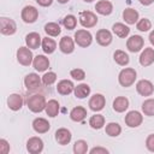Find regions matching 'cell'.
Returning <instances> with one entry per match:
<instances>
[{"mask_svg": "<svg viewBox=\"0 0 154 154\" xmlns=\"http://www.w3.org/2000/svg\"><path fill=\"white\" fill-rule=\"evenodd\" d=\"M90 153L91 154H99V153H101V154H107L108 153V149H106V148H102V147H95V148H93V149H90Z\"/></svg>", "mask_w": 154, "mask_h": 154, "instance_id": "cell-43", "label": "cell"}, {"mask_svg": "<svg viewBox=\"0 0 154 154\" xmlns=\"http://www.w3.org/2000/svg\"><path fill=\"white\" fill-rule=\"evenodd\" d=\"M45 31H46V34L49 35V36H58V35L61 32V29H60L59 24L52 22V23H47V24L45 25Z\"/></svg>", "mask_w": 154, "mask_h": 154, "instance_id": "cell-34", "label": "cell"}, {"mask_svg": "<svg viewBox=\"0 0 154 154\" xmlns=\"http://www.w3.org/2000/svg\"><path fill=\"white\" fill-rule=\"evenodd\" d=\"M83 1H85V2H91V1H94V0H83Z\"/></svg>", "mask_w": 154, "mask_h": 154, "instance_id": "cell-48", "label": "cell"}, {"mask_svg": "<svg viewBox=\"0 0 154 154\" xmlns=\"http://www.w3.org/2000/svg\"><path fill=\"white\" fill-rule=\"evenodd\" d=\"M140 2L142 5H144V6H149V5H152L154 2V0H140Z\"/></svg>", "mask_w": 154, "mask_h": 154, "instance_id": "cell-45", "label": "cell"}, {"mask_svg": "<svg viewBox=\"0 0 154 154\" xmlns=\"http://www.w3.org/2000/svg\"><path fill=\"white\" fill-rule=\"evenodd\" d=\"M138 17H140L138 12H137L136 10H134V8H125L124 12H123V18H124V20H125L128 24H130V25L137 23V22H138Z\"/></svg>", "mask_w": 154, "mask_h": 154, "instance_id": "cell-25", "label": "cell"}, {"mask_svg": "<svg viewBox=\"0 0 154 154\" xmlns=\"http://www.w3.org/2000/svg\"><path fill=\"white\" fill-rule=\"evenodd\" d=\"M146 147L149 152L154 153V134H150L147 138H146Z\"/></svg>", "mask_w": 154, "mask_h": 154, "instance_id": "cell-41", "label": "cell"}, {"mask_svg": "<svg viewBox=\"0 0 154 154\" xmlns=\"http://www.w3.org/2000/svg\"><path fill=\"white\" fill-rule=\"evenodd\" d=\"M26 149L31 154H38L43 150V141L37 136L30 137L26 142Z\"/></svg>", "mask_w": 154, "mask_h": 154, "instance_id": "cell-11", "label": "cell"}, {"mask_svg": "<svg viewBox=\"0 0 154 154\" xmlns=\"http://www.w3.org/2000/svg\"><path fill=\"white\" fill-rule=\"evenodd\" d=\"M57 81V73L53 71H49L42 76V82L45 85H51Z\"/></svg>", "mask_w": 154, "mask_h": 154, "instance_id": "cell-39", "label": "cell"}, {"mask_svg": "<svg viewBox=\"0 0 154 154\" xmlns=\"http://www.w3.org/2000/svg\"><path fill=\"white\" fill-rule=\"evenodd\" d=\"M136 90L142 96H150L154 91V85L148 79H141L136 83Z\"/></svg>", "mask_w": 154, "mask_h": 154, "instance_id": "cell-9", "label": "cell"}, {"mask_svg": "<svg viewBox=\"0 0 154 154\" xmlns=\"http://www.w3.org/2000/svg\"><path fill=\"white\" fill-rule=\"evenodd\" d=\"M17 60L23 66H29L30 64H32L34 55H32V52L30 51V48L29 47H19L17 51Z\"/></svg>", "mask_w": 154, "mask_h": 154, "instance_id": "cell-4", "label": "cell"}, {"mask_svg": "<svg viewBox=\"0 0 154 154\" xmlns=\"http://www.w3.org/2000/svg\"><path fill=\"white\" fill-rule=\"evenodd\" d=\"M136 28H137L140 31H148V30L152 28V23H150L149 19L142 18V19H140V20L136 23Z\"/></svg>", "mask_w": 154, "mask_h": 154, "instance_id": "cell-38", "label": "cell"}, {"mask_svg": "<svg viewBox=\"0 0 154 154\" xmlns=\"http://www.w3.org/2000/svg\"><path fill=\"white\" fill-rule=\"evenodd\" d=\"M89 125L90 128L93 129H101L103 125H105V117L101 116V114H95V116H91L90 119H89Z\"/></svg>", "mask_w": 154, "mask_h": 154, "instance_id": "cell-32", "label": "cell"}, {"mask_svg": "<svg viewBox=\"0 0 154 154\" xmlns=\"http://www.w3.org/2000/svg\"><path fill=\"white\" fill-rule=\"evenodd\" d=\"M149 42L154 46V30H153V31H150V34H149Z\"/></svg>", "mask_w": 154, "mask_h": 154, "instance_id": "cell-46", "label": "cell"}, {"mask_svg": "<svg viewBox=\"0 0 154 154\" xmlns=\"http://www.w3.org/2000/svg\"><path fill=\"white\" fill-rule=\"evenodd\" d=\"M106 99L102 94H94L89 100V108L94 112H99L105 107Z\"/></svg>", "mask_w": 154, "mask_h": 154, "instance_id": "cell-12", "label": "cell"}, {"mask_svg": "<svg viewBox=\"0 0 154 154\" xmlns=\"http://www.w3.org/2000/svg\"><path fill=\"white\" fill-rule=\"evenodd\" d=\"M46 99L43 95L41 94H34V95H30L26 100V105H28V108L34 112V113H40L42 112L45 108H46Z\"/></svg>", "mask_w": 154, "mask_h": 154, "instance_id": "cell-1", "label": "cell"}, {"mask_svg": "<svg viewBox=\"0 0 154 154\" xmlns=\"http://www.w3.org/2000/svg\"><path fill=\"white\" fill-rule=\"evenodd\" d=\"M71 137H72V135H71L70 130H67L66 128H60L55 131V141L61 146L69 144L71 141Z\"/></svg>", "mask_w": 154, "mask_h": 154, "instance_id": "cell-14", "label": "cell"}, {"mask_svg": "<svg viewBox=\"0 0 154 154\" xmlns=\"http://www.w3.org/2000/svg\"><path fill=\"white\" fill-rule=\"evenodd\" d=\"M136 70L135 69H131V67H125L120 72H119V76H118V82L122 87L124 88H128L130 85H132L136 81Z\"/></svg>", "mask_w": 154, "mask_h": 154, "instance_id": "cell-2", "label": "cell"}, {"mask_svg": "<svg viewBox=\"0 0 154 154\" xmlns=\"http://www.w3.org/2000/svg\"><path fill=\"white\" fill-rule=\"evenodd\" d=\"M75 96L78 97V99H84L87 97L89 94H90V87L85 83H82V84H78L77 87H75Z\"/></svg>", "mask_w": 154, "mask_h": 154, "instance_id": "cell-31", "label": "cell"}, {"mask_svg": "<svg viewBox=\"0 0 154 154\" xmlns=\"http://www.w3.org/2000/svg\"><path fill=\"white\" fill-rule=\"evenodd\" d=\"M87 117V109L82 106H77L71 109L70 112V118L73 122H82Z\"/></svg>", "mask_w": 154, "mask_h": 154, "instance_id": "cell-26", "label": "cell"}, {"mask_svg": "<svg viewBox=\"0 0 154 154\" xmlns=\"http://www.w3.org/2000/svg\"><path fill=\"white\" fill-rule=\"evenodd\" d=\"M25 43L26 47H29L30 49H36L42 43V37L40 36L38 32H29L25 36Z\"/></svg>", "mask_w": 154, "mask_h": 154, "instance_id": "cell-16", "label": "cell"}, {"mask_svg": "<svg viewBox=\"0 0 154 154\" xmlns=\"http://www.w3.org/2000/svg\"><path fill=\"white\" fill-rule=\"evenodd\" d=\"M22 19H23V22H25V23H34V22H36V19L38 18V11H37V8L36 7H34V6H25L23 10H22Z\"/></svg>", "mask_w": 154, "mask_h": 154, "instance_id": "cell-10", "label": "cell"}, {"mask_svg": "<svg viewBox=\"0 0 154 154\" xmlns=\"http://www.w3.org/2000/svg\"><path fill=\"white\" fill-rule=\"evenodd\" d=\"M58 2H60V4H66V2H69V0H58Z\"/></svg>", "mask_w": 154, "mask_h": 154, "instance_id": "cell-47", "label": "cell"}, {"mask_svg": "<svg viewBox=\"0 0 154 154\" xmlns=\"http://www.w3.org/2000/svg\"><path fill=\"white\" fill-rule=\"evenodd\" d=\"M16 30H17V25L13 19L6 17L0 18V31L2 35H13Z\"/></svg>", "mask_w": 154, "mask_h": 154, "instance_id": "cell-7", "label": "cell"}, {"mask_svg": "<svg viewBox=\"0 0 154 154\" xmlns=\"http://www.w3.org/2000/svg\"><path fill=\"white\" fill-rule=\"evenodd\" d=\"M154 63V49L153 48H144V51L140 55V64L142 66H149Z\"/></svg>", "mask_w": 154, "mask_h": 154, "instance_id": "cell-19", "label": "cell"}, {"mask_svg": "<svg viewBox=\"0 0 154 154\" xmlns=\"http://www.w3.org/2000/svg\"><path fill=\"white\" fill-rule=\"evenodd\" d=\"M95 10H96L97 13H100L102 16H108L113 11V5L108 0H100L99 2H96Z\"/></svg>", "mask_w": 154, "mask_h": 154, "instance_id": "cell-20", "label": "cell"}, {"mask_svg": "<svg viewBox=\"0 0 154 154\" xmlns=\"http://www.w3.org/2000/svg\"><path fill=\"white\" fill-rule=\"evenodd\" d=\"M124 120H125V124L129 128H137V126H140L142 124L143 116L138 111H130L125 116V119Z\"/></svg>", "mask_w": 154, "mask_h": 154, "instance_id": "cell-8", "label": "cell"}, {"mask_svg": "<svg viewBox=\"0 0 154 154\" xmlns=\"http://www.w3.org/2000/svg\"><path fill=\"white\" fill-rule=\"evenodd\" d=\"M41 46H42V51H43L46 54H52V53L57 49V42H55L53 38H49L48 36L42 38Z\"/></svg>", "mask_w": 154, "mask_h": 154, "instance_id": "cell-28", "label": "cell"}, {"mask_svg": "<svg viewBox=\"0 0 154 154\" xmlns=\"http://www.w3.org/2000/svg\"><path fill=\"white\" fill-rule=\"evenodd\" d=\"M79 23L84 28H93L97 23V17L91 11H82L79 13Z\"/></svg>", "mask_w": 154, "mask_h": 154, "instance_id": "cell-5", "label": "cell"}, {"mask_svg": "<svg viewBox=\"0 0 154 154\" xmlns=\"http://www.w3.org/2000/svg\"><path fill=\"white\" fill-rule=\"evenodd\" d=\"M88 152V143L84 140H78L73 144V153L75 154H85Z\"/></svg>", "mask_w": 154, "mask_h": 154, "instance_id": "cell-35", "label": "cell"}, {"mask_svg": "<svg viewBox=\"0 0 154 154\" xmlns=\"http://www.w3.org/2000/svg\"><path fill=\"white\" fill-rule=\"evenodd\" d=\"M63 24H64V26H65L67 30H72V29H75L76 25H77V19H76V17H75L73 14H67V16L63 19Z\"/></svg>", "mask_w": 154, "mask_h": 154, "instance_id": "cell-37", "label": "cell"}, {"mask_svg": "<svg viewBox=\"0 0 154 154\" xmlns=\"http://www.w3.org/2000/svg\"><path fill=\"white\" fill-rule=\"evenodd\" d=\"M32 66L36 71L43 72L49 67V60L45 55H36L32 60Z\"/></svg>", "mask_w": 154, "mask_h": 154, "instance_id": "cell-18", "label": "cell"}, {"mask_svg": "<svg viewBox=\"0 0 154 154\" xmlns=\"http://www.w3.org/2000/svg\"><path fill=\"white\" fill-rule=\"evenodd\" d=\"M7 106L12 111H19L23 106V97L19 94H11L7 97Z\"/></svg>", "mask_w": 154, "mask_h": 154, "instance_id": "cell-21", "label": "cell"}, {"mask_svg": "<svg viewBox=\"0 0 154 154\" xmlns=\"http://www.w3.org/2000/svg\"><path fill=\"white\" fill-rule=\"evenodd\" d=\"M70 75L73 79H77V81H82L85 77V72L82 69H73V70H71Z\"/></svg>", "mask_w": 154, "mask_h": 154, "instance_id": "cell-40", "label": "cell"}, {"mask_svg": "<svg viewBox=\"0 0 154 154\" xmlns=\"http://www.w3.org/2000/svg\"><path fill=\"white\" fill-rule=\"evenodd\" d=\"M36 2L40 6H42V7H47V6H51L52 5L53 0H36Z\"/></svg>", "mask_w": 154, "mask_h": 154, "instance_id": "cell-44", "label": "cell"}, {"mask_svg": "<svg viewBox=\"0 0 154 154\" xmlns=\"http://www.w3.org/2000/svg\"><path fill=\"white\" fill-rule=\"evenodd\" d=\"M129 107V100L125 96H118L114 99L113 101V109L118 113H122L124 111H126Z\"/></svg>", "mask_w": 154, "mask_h": 154, "instance_id": "cell-24", "label": "cell"}, {"mask_svg": "<svg viewBox=\"0 0 154 154\" xmlns=\"http://www.w3.org/2000/svg\"><path fill=\"white\" fill-rule=\"evenodd\" d=\"M59 49L64 54H70L75 51V41L70 36H63L59 42Z\"/></svg>", "mask_w": 154, "mask_h": 154, "instance_id": "cell-15", "label": "cell"}, {"mask_svg": "<svg viewBox=\"0 0 154 154\" xmlns=\"http://www.w3.org/2000/svg\"><path fill=\"white\" fill-rule=\"evenodd\" d=\"M10 152V144L5 138L0 140V153L1 154H7Z\"/></svg>", "mask_w": 154, "mask_h": 154, "instance_id": "cell-42", "label": "cell"}, {"mask_svg": "<svg viewBox=\"0 0 154 154\" xmlns=\"http://www.w3.org/2000/svg\"><path fill=\"white\" fill-rule=\"evenodd\" d=\"M143 46H144V40L140 35H132L126 41V48L132 53L140 52L143 48Z\"/></svg>", "mask_w": 154, "mask_h": 154, "instance_id": "cell-6", "label": "cell"}, {"mask_svg": "<svg viewBox=\"0 0 154 154\" xmlns=\"http://www.w3.org/2000/svg\"><path fill=\"white\" fill-rule=\"evenodd\" d=\"M41 84V78L38 77L37 73H29L24 78V85L28 90H35L40 87Z\"/></svg>", "mask_w": 154, "mask_h": 154, "instance_id": "cell-13", "label": "cell"}, {"mask_svg": "<svg viewBox=\"0 0 154 154\" xmlns=\"http://www.w3.org/2000/svg\"><path fill=\"white\" fill-rule=\"evenodd\" d=\"M49 128H51V124L45 118H36L32 122V129L37 134H45L49 130Z\"/></svg>", "mask_w": 154, "mask_h": 154, "instance_id": "cell-22", "label": "cell"}, {"mask_svg": "<svg viewBox=\"0 0 154 154\" xmlns=\"http://www.w3.org/2000/svg\"><path fill=\"white\" fill-rule=\"evenodd\" d=\"M75 90V85L69 79H61L57 85V91L61 95H69Z\"/></svg>", "mask_w": 154, "mask_h": 154, "instance_id": "cell-23", "label": "cell"}, {"mask_svg": "<svg viewBox=\"0 0 154 154\" xmlns=\"http://www.w3.org/2000/svg\"><path fill=\"white\" fill-rule=\"evenodd\" d=\"M45 111H46V113H47L48 117H51V118L57 117L58 113H59V102H58L57 100H54V99L49 100V101L46 103Z\"/></svg>", "mask_w": 154, "mask_h": 154, "instance_id": "cell-27", "label": "cell"}, {"mask_svg": "<svg viewBox=\"0 0 154 154\" xmlns=\"http://www.w3.org/2000/svg\"><path fill=\"white\" fill-rule=\"evenodd\" d=\"M75 42L79 46V47H89L93 42V36L88 31V30H84V29H81V30H77L75 32Z\"/></svg>", "mask_w": 154, "mask_h": 154, "instance_id": "cell-3", "label": "cell"}, {"mask_svg": "<svg viewBox=\"0 0 154 154\" xmlns=\"http://www.w3.org/2000/svg\"><path fill=\"white\" fill-rule=\"evenodd\" d=\"M142 111L146 116L153 117L154 116V99H147L142 103Z\"/></svg>", "mask_w": 154, "mask_h": 154, "instance_id": "cell-36", "label": "cell"}, {"mask_svg": "<svg viewBox=\"0 0 154 154\" xmlns=\"http://www.w3.org/2000/svg\"><path fill=\"white\" fill-rule=\"evenodd\" d=\"M113 37H112V34L111 31L106 30V29H100L97 32H96V42L100 45V46H108L111 45Z\"/></svg>", "mask_w": 154, "mask_h": 154, "instance_id": "cell-17", "label": "cell"}, {"mask_svg": "<svg viewBox=\"0 0 154 154\" xmlns=\"http://www.w3.org/2000/svg\"><path fill=\"white\" fill-rule=\"evenodd\" d=\"M120 132H122V128H120V125L118 123H113L112 122V123H108L106 125V134L108 136L117 137V136L120 135Z\"/></svg>", "mask_w": 154, "mask_h": 154, "instance_id": "cell-33", "label": "cell"}, {"mask_svg": "<svg viewBox=\"0 0 154 154\" xmlns=\"http://www.w3.org/2000/svg\"><path fill=\"white\" fill-rule=\"evenodd\" d=\"M112 30H113V32H114L118 37H120V38L126 37V36L129 35V32H130L129 26L125 25V24H123V23H116V24H113Z\"/></svg>", "mask_w": 154, "mask_h": 154, "instance_id": "cell-29", "label": "cell"}, {"mask_svg": "<svg viewBox=\"0 0 154 154\" xmlns=\"http://www.w3.org/2000/svg\"><path fill=\"white\" fill-rule=\"evenodd\" d=\"M113 58H114V61H116L118 65H120V66H125V65H128L129 61H130L129 55H128L124 51H120V49H118V51L114 52Z\"/></svg>", "mask_w": 154, "mask_h": 154, "instance_id": "cell-30", "label": "cell"}]
</instances>
